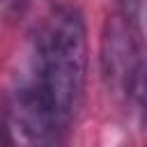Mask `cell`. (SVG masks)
I'll return each instance as SVG.
<instances>
[{"label":"cell","mask_w":147,"mask_h":147,"mask_svg":"<svg viewBox=\"0 0 147 147\" xmlns=\"http://www.w3.org/2000/svg\"><path fill=\"white\" fill-rule=\"evenodd\" d=\"M85 23L69 5L53 7L32 32L30 69L9 94L7 119L30 142H57L83 96Z\"/></svg>","instance_id":"obj_1"},{"label":"cell","mask_w":147,"mask_h":147,"mask_svg":"<svg viewBox=\"0 0 147 147\" xmlns=\"http://www.w3.org/2000/svg\"><path fill=\"white\" fill-rule=\"evenodd\" d=\"M99 60L108 92L129 106L147 108V39L138 18L124 11L108 16Z\"/></svg>","instance_id":"obj_2"},{"label":"cell","mask_w":147,"mask_h":147,"mask_svg":"<svg viewBox=\"0 0 147 147\" xmlns=\"http://www.w3.org/2000/svg\"><path fill=\"white\" fill-rule=\"evenodd\" d=\"M117 5H119V11H124V14L133 16V18H140L145 0H117Z\"/></svg>","instance_id":"obj_3"},{"label":"cell","mask_w":147,"mask_h":147,"mask_svg":"<svg viewBox=\"0 0 147 147\" xmlns=\"http://www.w3.org/2000/svg\"><path fill=\"white\" fill-rule=\"evenodd\" d=\"M21 5H23V0H2V11H5V16L18 14V11H21Z\"/></svg>","instance_id":"obj_4"}]
</instances>
